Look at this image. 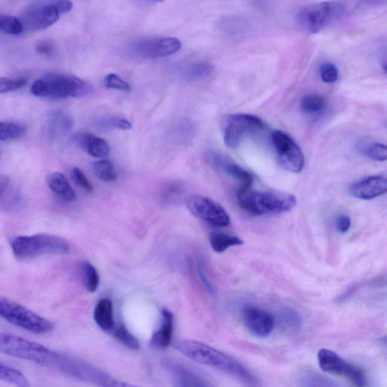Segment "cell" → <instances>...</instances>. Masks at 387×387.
Wrapping results in <instances>:
<instances>
[{"mask_svg": "<svg viewBox=\"0 0 387 387\" xmlns=\"http://www.w3.org/2000/svg\"><path fill=\"white\" fill-rule=\"evenodd\" d=\"M175 348L188 359L235 376L247 385L256 386L253 374L240 361L205 343L183 340L175 343Z\"/></svg>", "mask_w": 387, "mask_h": 387, "instance_id": "1", "label": "cell"}, {"mask_svg": "<svg viewBox=\"0 0 387 387\" xmlns=\"http://www.w3.org/2000/svg\"><path fill=\"white\" fill-rule=\"evenodd\" d=\"M0 353L32 362L62 373L69 355L52 350L23 337L0 332Z\"/></svg>", "mask_w": 387, "mask_h": 387, "instance_id": "2", "label": "cell"}, {"mask_svg": "<svg viewBox=\"0 0 387 387\" xmlns=\"http://www.w3.org/2000/svg\"><path fill=\"white\" fill-rule=\"evenodd\" d=\"M238 204L245 211L258 216L287 213L296 205L294 195L282 192L254 191L251 187L241 188L237 192Z\"/></svg>", "mask_w": 387, "mask_h": 387, "instance_id": "3", "label": "cell"}, {"mask_svg": "<svg viewBox=\"0 0 387 387\" xmlns=\"http://www.w3.org/2000/svg\"><path fill=\"white\" fill-rule=\"evenodd\" d=\"M91 84L75 76L59 73H48L37 79L32 86V93L37 97L64 99L81 98L91 94Z\"/></svg>", "mask_w": 387, "mask_h": 387, "instance_id": "4", "label": "cell"}, {"mask_svg": "<svg viewBox=\"0 0 387 387\" xmlns=\"http://www.w3.org/2000/svg\"><path fill=\"white\" fill-rule=\"evenodd\" d=\"M13 254L18 260L27 261L44 255H63L71 251L64 238L49 234L18 236L12 242Z\"/></svg>", "mask_w": 387, "mask_h": 387, "instance_id": "5", "label": "cell"}, {"mask_svg": "<svg viewBox=\"0 0 387 387\" xmlns=\"http://www.w3.org/2000/svg\"><path fill=\"white\" fill-rule=\"evenodd\" d=\"M345 12L339 1H324L301 8L296 15V22L304 32L317 34L341 18Z\"/></svg>", "mask_w": 387, "mask_h": 387, "instance_id": "6", "label": "cell"}, {"mask_svg": "<svg viewBox=\"0 0 387 387\" xmlns=\"http://www.w3.org/2000/svg\"><path fill=\"white\" fill-rule=\"evenodd\" d=\"M0 317L20 329L34 334H47L54 329L51 321L4 296H0Z\"/></svg>", "mask_w": 387, "mask_h": 387, "instance_id": "7", "label": "cell"}, {"mask_svg": "<svg viewBox=\"0 0 387 387\" xmlns=\"http://www.w3.org/2000/svg\"><path fill=\"white\" fill-rule=\"evenodd\" d=\"M266 128L259 117L236 114L228 117L224 127V142L227 147L235 148L244 138L262 132Z\"/></svg>", "mask_w": 387, "mask_h": 387, "instance_id": "8", "label": "cell"}, {"mask_svg": "<svg viewBox=\"0 0 387 387\" xmlns=\"http://www.w3.org/2000/svg\"><path fill=\"white\" fill-rule=\"evenodd\" d=\"M320 369L325 373L342 376L354 386L363 387L367 385L364 372L350 362H347L334 351L321 349L317 355Z\"/></svg>", "mask_w": 387, "mask_h": 387, "instance_id": "9", "label": "cell"}, {"mask_svg": "<svg viewBox=\"0 0 387 387\" xmlns=\"http://www.w3.org/2000/svg\"><path fill=\"white\" fill-rule=\"evenodd\" d=\"M185 206L193 216L216 227H226L231 223L229 214L219 204L206 197L191 195L185 198Z\"/></svg>", "mask_w": 387, "mask_h": 387, "instance_id": "10", "label": "cell"}, {"mask_svg": "<svg viewBox=\"0 0 387 387\" xmlns=\"http://www.w3.org/2000/svg\"><path fill=\"white\" fill-rule=\"evenodd\" d=\"M272 140L277 158L287 171L300 173L303 170L305 157L299 145L286 133L274 131Z\"/></svg>", "mask_w": 387, "mask_h": 387, "instance_id": "11", "label": "cell"}, {"mask_svg": "<svg viewBox=\"0 0 387 387\" xmlns=\"http://www.w3.org/2000/svg\"><path fill=\"white\" fill-rule=\"evenodd\" d=\"M182 44L174 37L145 39L133 46L134 53L144 58H163L181 51Z\"/></svg>", "mask_w": 387, "mask_h": 387, "instance_id": "12", "label": "cell"}, {"mask_svg": "<svg viewBox=\"0 0 387 387\" xmlns=\"http://www.w3.org/2000/svg\"><path fill=\"white\" fill-rule=\"evenodd\" d=\"M242 320L247 331L261 339L269 336L275 325V317L270 313L254 306L245 307Z\"/></svg>", "mask_w": 387, "mask_h": 387, "instance_id": "13", "label": "cell"}, {"mask_svg": "<svg viewBox=\"0 0 387 387\" xmlns=\"http://www.w3.org/2000/svg\"><path fill=\"white\" fill-rule=\"evenodd\" d=\"M54 3L29 9L21 21L24 31L41 32L55 24L60 17Z\"/></svg>", "mask_w": 387, "mask_h": 387, "instance_id": "14", "label": "cell"}, {"mask_svg": "<svg viewBox=\"0 0 387 387\" xmlns=\"http://www.w3.org/2000/svg\"><path fill=\"white\" fill-rule=\"evenodd\" d=\"M352 196L361 200H372L386 193L387 181L383 176H373L362 178L350 187Z\"/></svg>", "mask_w": 387, "mask_h": 387, "instance_id": "15", "label": "cell"}, {"mask_svg": "<svg viewBox=\"0 0 387 387\" xmlns=\"http://www.w3.org/2000/svg\"><path fill=\"white\" fill-rule=\"evenodd\" d=\"M162 365L171 374L176 386L202 387L209 386L200 376L174 360L164 359L162 360Z\"/></svg>", "mask_w": 387, "mask_h": 387, "instance_id": "16", "label": "cell"}, {"mask_svg": "<svg viewBox=\"0 0 387 387\" xmlns=\"http://www.w3.org/2000/svg\"><path fill=\"white\" fill-rule=\"evenodd\" d=\"M210 159L216 168L220 169L223 173L241 181V188L251 187L254 182L252 174L245 171L244 168L232 161L231 159L214 152L210 155Z\"/></svg>", "mask_w": 387, "mask_h": 387, "instance_id": "17", "label": "cell"}, {"mask_svg": "<svg viewBox=\"0 0 387 387\" xmlns=\"http://www.w3.org/2000/svg\"><path fill=\"white\" fill-rule=\"evenodd\" d=\"M74 140L93 157L103 158L110 154V146L100 137L91 133H78L74 135Z\"/></svg>", "mask_w": 387, "mask_h": 387, "instance_id": "18", "label": "cell"}, {"mask_svg": "<svg viewBox=\"0 0 387 387\" xmlns=\"http://www.w3.org/2000/svg\"><path fill=\"white\" fill-rule=\"evenodd\" d=\"M173 332V314L166 309L162 310L161 327L151 339L150 345L156 350H165L172 342Z\"/></svg>", "mask_w": 387, "mask_h": 387, "instance_id": "19", "label": "cell"}, {"mask_svg": "<svg viewBox=\"0 0 387 387\" xmlns=\"http://www.w3.org/2000/svg\"><path fill=\"white\" fill-rule=\"evenodd\" d=\"M94 320L97 325L105 332H110L114 327L113 303L110 300L99 301L94 310Z\"/></svg>", "mask_w": 387, "mask_h": 387, "instance_id": "20", "label": "cell"}, {"mask_svg": "<svg viewBox=\"0 0 387 387\" xmlns=\"http://www.w3.org/2000/svg\"><path fill=\"white\" fill-rule=\"evenodd\" d=\"M47 184L51 190L67 202H74L75 192L66 177L61 173L55 172L48 175Z\"/></svg>", "mask_w": 387, "mask_h": 387, "instance_id": "21", "label": "cell"}, {"mask_svg": "<svg viewBox=\"0 0 387 387\" xmlns=\"http://www.w3.org/2000/svg\"><path fill=\"white\" fill-rule=\"evenodd\" d=\"M209 241L213 250L216 253H223L230 247L242 245L241 238L220 232H211Z\"/></svg>", "mask_w": 387, "mask_h": 387, "instance_id": "22", "label": "cell"}, {"mask_svg": "<svg viewBox=\"0 0 387 387\" xmlns=\"http://www.w3.org/2000/svg\"><path fill=\"white\" fill-rule=\"evenodd\" d=\"M0 380L20 387L29 386V381L23 373L2 363H0Z\"/></svg>", "mask_w": 387, "mask_h": 387, "instance_id": "23", "label": "cell"}, {"mask_svg": "<svg viewBox=\"0 0 387 387\" xmlns=\"http://www.w3.org/2000/svg\"><path fill=\"white\" fill-rule=\"evenodd\" d=\"M360 152L374 161L386 162L387 158L386 146L380 143H360L357 146Z\"/></svg>", "mask_w": 387, "mask_h": 387, "instance_id": "24", "label": "cell"}, {"mask_svg": "<svg viewBox=\"0 0 387 387\" xmlns=\"http://www.w3.org/2000/svg\"><path fill=\"white\" fill-rule=\"evenodd\" d=\"M326 106L324 97L317 94L307 95L301 101L302 110L310 114H320L325 110Z\"/></svg>", "mask_w": 387, "mask_h": 387, "instance_id": "25", "label": "cell"}, {"mask_svg": "<svg viewBox=\"0 0 387 387\" xmlns=\"http://www.w3.org/2000/svg\"><path fill=\"white\" fill-rule=\"evenodd\" d=\"M83 283L88 292L94 293L99 285V275L96 268L87 261L81 265Z\"/></svg>", "mask_w": 387, "mask_h": 387, "instance_id": "26", "label": "cell"}, {"mask_svg": "<svg viewBox=\"0 0 387 387\" xmlns=\"http://www.w3.org/2000/svg\"><path fill=\"white\" fill-rule=\"evenodd\" d=\"M93 171L99 180L112 182L117 180V174L113 164L107 160H101L93 164Z\"/></svg>", "mask_w": 387, "mask_h": 387, "instance_id": "27", "label": "cell"}, {"mask_svg": "<svg viewBox=\"0 0 387 387\" xmlns=\"http://www.w3.org/2000/svg\"><path fill=\"white\" fill-rule=\"evenodd\" d=\"M23 32L21 19L15 16L0 15V32L18 36Z\"/></svg>", "mask_w": 387, "mask_h": 387, "instance_id": "28", "label": "cell"}, {"mask_svg": "<svg viewBox=\"0 0 387 387\" xmlns=\"http://www.w3.org/2000/svg\"><path fill=\"white\" fill-rule=\"evenodd\" d=\"M115 339L129 350H138L140 343L136 337L128 331L124 324L118 325L114 331Z\"/></svg>", "mask_w": 387, "mask_h": 387, "instance_id": "29", "label": "cell"}, {"mask_svg": "<svg viewBox=\"0 0 387 387\" xmlns=\"http://www.w3.org/2000/svg\"><path fill=\"white\" fill-rule=\"evenodd\" d=\"M26 129L22 125L13 123L0 122V140H15L23 136Z\"/></svg>", "mask_w": 387, "mask_h": 387, "instance_id": "30", "label": "cell"}, {"mask_svg": "<svg viewBox=\"0 0 387 387\" xmlns=\"http://www.w3.org/2000/svg\"><path fill=\"white\" fill-rule=\"evenodd\" d=\"M214 67L209 63H200L192 65L187 70V76L192 79H202L210 76Z\"/></svg>", "mask_w": 387, "mask_h": 387, "instance_id": "31", "label": "cell"}, {"mask_svg": "<svg viewBox=\"0 0 387 387\" xmlns=\"http://www.w3.org/2000/svg\"><path fill=\"white\" fill-rule=\"evenodd\" d=\"M27 84L25 78L10 79L0 77V94L11 93L22 88Z\"/></svg>", "mask_w": 387, "mask_h": 387, "instance_id": "32", "label": "cell"}, {"mask_svg": "<svg viewBox=\"0 0 387 387\" xmlns=\"http://www.w3.org/2000/svg\"><path fill=\"white\" fill-rule=\"evenodd\" d=\"M320 73L322 81L327 84L335 83L339 79V69L332 63H323L320 68Z\"/></svg>", "mask_w": 387, "mask_h": 387, "instance_id": "33", "label": "cell"}, {"mask_svg": "<svg viewBox=\"0 0 387 387\" xmlns=\"http://www.w3.org/2000/svg\"><path fill=\"white\" fill-rule=\"evenodd\" d=\"M105 86L107 88L115 89V91L123 92L131 91V86L120 77L114 74H110L105 77Z\"/></svg>", "mask_w": 387, "mask_h": 387, "instance_id": "34", "label": "cell"}, {"mask_svg": "<svg viewBox=\"0 0 387 387\" xmlns=\"http://www.w3.org/2000/svg\"><path fill=\"white\" fill-rule=\"evenodd\" d=\"M280 315L282 321L289 327H293V329L301 327L302 322L301 317L294 310L284 308L280 311Z\"/></svg>", "mask_w": 387, "mask_h": 387, "instance_id": "35", "label": "cell"}, {"mask_svg": "<svg viewBox=\"0 0 387 387\" xmlns=\"http://www.w3.org/2000/svg\"><path fill=\"white\" fill-rule=\"evenodd\" d=\"M72 177L75 184L84 188L87 192H93V186L91 183L88 181V178L81 169L74 167L72 171Z\"/></svg>", "mask_w": 387, "mask_h": 387, "instance_id": "36", "label": "cell"}, {"mask_svg": "<svg viewBox=\"0 0 387 387\" xmlns=\"http://www.w3.org/2000/svg\"><path fill=\"white\" fill-rule=\"evenodd\" d=\"M100 126H103L106 128H115L119 130L128 131L132 128V124L130 122H128L124 118L122 117H109L106 119V121H103Z\"/></svg>", "mask_w": 387, "mask_h": 387, "instance_id": "37", "label": "cell"}, {"mask_svg": "<svg viewBox=\"0 0 387 387\" xmlns=\"http://www.w3.org/2000/svg\"><path fill=\"white\" fill-rule=\"evenodd\" d=\"M335 226L337 231L343 234L348 232L351 226V220L348 216L340 215L336 217Z\"/></svg>", "mask_w": 387, "mask_h": 387, "instance_id": "38", "label": "cell"}, {"mask_svg": "<svg viewBox=\"0 0 387 387\" xmlns=\"http://www.w3.org/2000/svg\"><path fill=\"white\" fill-rule=\"evenodd\" d=\"M36 52L39 55H49L55 51L53 43L48 41H41L37 43L35 46Z\"/></svg>", "mask_w": 387, "mask_h": 387, "instance_id": "39", "label": "cell"}, {"mask_svg": "<svg viewBox=\"0 0 387 387\" xmlns=\"http://www.w3.org/2000/svg\"><path fill=\"white\" fill-rule=\"evenodd\" d=\"M302 381L307 383L305 386H316V383H317V386H324L322 382L327 386H332L330 383H327V379L319 374H306Z\"/></svg>", "mask_w": 387, "mask_h": 387, "instance_id": "40", "label": "cell"}, {"mask_svg": "<svg viewBox=\"0 0 387 387\" xmlns=\"http://www.w3.org/2000/svg\"><path fill=\"white\" fill-rule=\"evenodd\" d=\"M53 3L60 15L70 12L73 8V4L71 0H54Z\"/></svg>", "mask_w": 387, "mask_h": 387, "instance_id": "41", "label": "cell"}, {"mask_svg": "<svg viewBox=\"0 0 387 387\" xmlns=\"http://www.w3.org/2000/svg\"><path fill=\"white\" fill-rule=\"evenodd\" d=\"M198 273H199L201 280L202 282L204 283V286L206 287V289L208 291L213 292V287L211 284L210 283L209 280H207L206 276L204 275L203 269L202 266L199 265H198Z\"/></svg>", "mask_w": 387, "mask_h": 387, "instance_id": "42", "label": "cell"}, {"mask_svg": "<svg viewBox=\"0 0 387 387\" xmlns=\"http://www.w3.org/2000/svg\"><path fill=\"white\" fill-rule=\"evenodd\" d=\"M9 183V178L5 175H0V197L4 194Z\"/></svg>", "mask_w": 387, "mask_h": 387, "instance_id": "43", "label": "cell"}, {"mask_svg": "<svg viewBox=\"0 0 387 387\" xmlns=\"http://www.w3.org/2000/svg\"><path fill=\"white\" fill-rule=\"evenodd\" d=\"M157 1L162 2V1H164V0H157Z\"/></svg>", "mask_w": 387, "mask_h": 387, "instance_id": "44", "label": "cell"}]
</instances>
